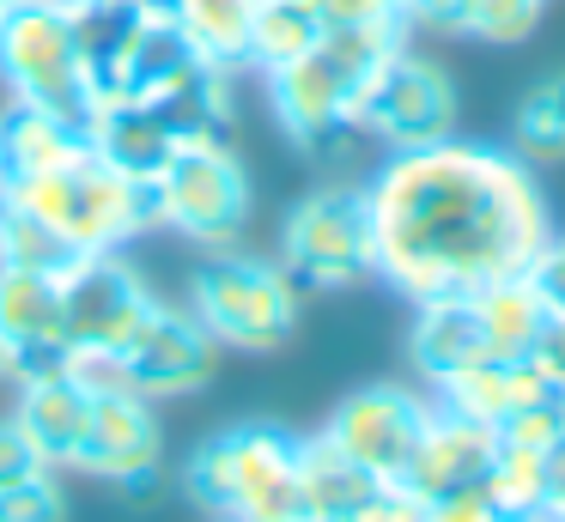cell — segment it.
<instances>
[{
  "instance_id": "obj_40",
  "label": "cell",
  "mask_w": 565,
  "mask_h": 522,
  "mask_svg": "<svg viewBox=\"0 0 565 522\" xmlns=\"http://www.w3.org/2000/svg\"><path fill=\"white\" fill-rule=\"evenodd\" d=\"M0 12H7V0H0Z\"/></svg>"
},
{
  "instance_id": "obj_39",
  "label": "cell",
  "mask_w": 565,
  "mask_h": 522,
  "mask_svg": "<svg viewBox=\"0 0 565 522\" xmlns=\"http://www.w3.org/2000/svg\"><path fill=\"white\" fill-rule=\"evenodd\" d=\"M292 522H329V516H292Z\"/></svg>"
},
{
  "instance_id": "obj_15",
  "label": "cell",
  "mask_w": 565,
  "mask_h": 522,
  "mask_svg": "<svg viewBox=\"0 0 565 522\" xmlns=\"http://www.w3.org/2000/svg\"><path fill=\"white\" fill-rule=\"evenodd\" d=\"M492 449H499V432H492V425H475V419H462V413L431 401V419H426V432H419L414 456H407V468H402V486L414 498L480 486L492 468Z\"/></svg>"
},
{
  "instance_id": "obj_30",
  "label": "cell",
  "mask_w": 565,
  "mask_h": 522,
  "mask_svg": "<svg viewBox=\"0 0 565 522\" xmlns=\"http://www.w3.org/2000/svg\"><path fill=\"white\" fill-rule=\"evenodd\" d=\"M523 279L535 286V298L547 303V316H565V237H547L535 249V262L523 267Z\"/></svg>"
},
{
  "instance_id": "obj_35",
  "label": "cell",
  "mask_w": 565,
  "mask_h": 522,
  "mask_svg": "<svg viewBox=\"0 0 565 522\" xmlns=\"http://www.w3.org/2000/svg\"><path fill=\"white\" fill-rule=\"evenodd\" d=\"M529 359L541 364V376H547L553 388H565V316H547V328H541V340H535Z\"/></svg>"
},
{
  "instance_id": "obj_25",
  "label": "cell",
  "mask_w": 565,
  "mask_h": 522,
  "mask_svg": "<svg viewBox=\"0 0 565 522\" xmlns=\"http://www.w3.org/2000/svg\"><path fill=\"white\" fill-rule=\"evenodd\" d=\"M487 498L499 504L504 522H535L541 504L553 492V473H547V449H523V444H499L492 449V468H487Z\"/></svg>"
},
{
  "instance_id": "obj_16",
  "label": "cell",
  "mask_w": 565,
  "mask_h": 522,
  "mask_svg": "<svg viewBox=\"0 0 565 522\" xmlns=\"http://www.w3.org/2000/svg\"><path fill=\"white\" fill-rule=\"evenodd\" d=\"M86 146H92V158H104L110 170H122L128 182H152L164 164H171L177 134L147 97H104V104H92Z\"/></svg>"
},
{
  "instance_id": "obj_21",
  "label": "cell",
  "mask_w": 565,
  "mask_h": 522,
  "mask_svg": "<svg viewBox=\"0 0 565 522\" xmlns=\"http://www.w3.org/2000/svg\"><path fill=\"white\" fill-rule=\"evenodd\" d=\"M468 303H475V322H480V334H487L492 359H529L541 328H547V303L535 298V286H529L523 274L468 291Z\"/></svg>"
},
{
  "instance_id": "obj_11",
  "label": "cell",
  "mask_w": 565,
  "mask_h": 522,
  "mask_svg": "<svg viewBox=\"0 0 565 522\" xmlns=\"http://www.w3.org/2000/svg\"><path fill=\"white\" fill-rule=\"evenodd\" d=\"M122 371L128 388L147 401H177V395H195L201 383H213V364H220V347L213 334L195 322L189 310H171V303H152V316L135 328L122 352Z\"/></svg>"
},
{
  "instance_id": "obj_36",
  "label": "cell",
  "mask_w": 565,
  "mask_h": 522,
  "mask_svg": "<svg viewBox=\"0 0 565 522\" xmlns=\"http://www.w3.org/2000/svg\"><path fill=\"white\" fill-rule=\"evenodd\" d=\"M535 522H565V486H559V492H547V504H541Z\"/></svg>"
},
{
  "instance_id": "obj_9",
  "label": "cell",
  "mask_w": 565,
  "mask_h": 522,
  "mask_svg": "<svg viewBox=\"0 0 565 522\" xmlns=\"http://www.w3.org/2000/svg\"><path fill=\"white\" fill-rule=\"evenodd\" d=\"M152 291L122 255H79L62 274V328L67 347H98L122 352L135 340V328L152 316Z\"/></svg>"
},
{
  "instance_id": "obj_4",
  "label": "cell",
  "mask_w": 565,
  "mask_h": 522,
  "mask_svg": "<svg viewBox=\"0 0 565 522\" xmlns=\"http://www.w3.org/2000/svg\"><path fill=\"white\" fill-rule=\"evenodd\" d=\"M189 316L213 334V347L274 352L298 328V286L280 262L244 249H213L189 279Z\"/></svg>"
},
{
  "instance_id": "obj_8",
  "label": "cell",
  "mask_w": 565,
  "mask_h": 522,
  "mask_svg": "<svg viewBox=\"0 0 565 522\" xmlns=\"http://www.w3.org/2000/svg\"><path fill=\"white\" fill-rule=\"evenodd\" d=\"M353 128L371 134V140H383L390 152L450 140L456 134V79L438 61L414 55V49H395L390 67L359 92Z\"/></svg>"
},
{
  "instance_id": "obj_41",
  "label": "cell",
  "mask_w": 565,
  "mask_h": 522,
  "mask_svg": "<svg viewBox=\"0 0 565 522\" xmlns=\"http://www.w3.org/2000/svg\"><path fill=\"white\" fill-rule=\"evenodd\" d=\"M213 522H225V516H213Z\"/></svg>"
},
{
  "instance_id": "obj_26",
  "label": "cell",
  "mask_w": 565,
  "mask_h": 522,
  "mask_svg": "<svg viewBox=\"0 0 565 522\" xmlns=\"http://www.w3.org/2000/svg\"><path fill=\"white\" fill-rule=\"evenodd\" d=\"M516 158H565V67L535 79L516 104Z\"/></svg>"
},
{
  "instance_id": "obj_23",
  "label": "cell",
  "mask_w": 565,
  "mask_h": 522,
  "mask_svg": "<svg viewBox=\"0 0 565 522\" xmlns=\"http://www.w3.org/2000/svg\"><path fill=\"white\" fill-rule=\"evenodd\" d=\"M171 19L183 24L189 49L207 67H220V73L249 67V19H256V0H177Z\"/></svg>"
},
{
  "instance_id": "obj_12",
  "label": "cell",
  "mask_w": 565,
  "mask_h": 522,
  "mask_svg": "<svg viewBox=\"0 0 565 522\" xmlns=\"http://www.w3.org/2000/svg\"><path fill=\"white\" fill-rule=\"evenodd\" d=\"M0 352L13 383L50 376L67 364V328H62V274H25L0 267Z\"/></svg>"
},
{
  "instance_id": "obj_13",
  "label": "cell",
  "mask_w": 565,
  "mask_h": 522,
  "mask_svg": "<svg viewBox=\"0 0 565 522\" xmlns=\"http://www.w3.org/2000/svg\"><path fill=\"white\" fill-rule=\"evenodd\" d=\"M164 456V437H159V413H152L147 395L135 388H116V395H92V425H86V449H79V468L98 473L110 486H152Z\"/></svg>"
},
{
  "instance_id": "obj_5",
  "label": "cell",
  "mask_w": 565,
  "mask_h": 522,
  "mask_svg": "<svg viewBox=\"0 0 565 522\" xmlns=\"http://www.w3.org/2000/svg\"><path fill=\"white\" fill-rule=\"evenodd\" d=\"M280 267L292 286H310V291H347L377 274L365 189H353V182L310 189L280 225Z\"/></svg>"
},
{
  "instance_id": "obj_34",
  "label": "cell",
  "mask_w": 565,
  "mask_h": 522,
  "mask_svg": "<svg viewBox=\"0 0 565 522\" xmlns=\"http://www.w3.org/2000/svg\"><path fill=\"white\" fill-rule=\"evenodd\" d=\"M25 473H43V456L31 449V437L19 432V419H0V486L25 480Z\"/></svg>"
},
{
  "instance_id": "obj_22",
  "label": "cell",
  "mask_w": 565,
  "mask_h": 522,
  "mask_svg": "<svg viewBox=\"0 0 565 522\" xmlns=\"http://www.w3.org/2000/svg\"><path fill=\"white\" fill-rule=\"evenodd\" d=\"M377 473H365L353 456L329 444V437H305L298 449V492H305V516H329V522H347L371 492H377Z\"/></svg>"
},
{
  "instance_id": "obj_32",
  "label": "cell",
  "mask_w": 565,
  "mask_h": 522,
  "mask_svg": "<svg viewBox=\"0 0 565 522\" xmlns=\"http://www.w3.org/2000/svg\"><path fill=\"white\" fill-rule=\"evenodd\" d=\"M426 522H504V516L487 498V486H456V492L426 498Z\"/></svg>"
},
{
  "instance_id": "obj_7",
  "label": "cell",
  "mask_w": 565,
  "mask_h": 522,
  "mask_svg": "<svg viewBox=\"0 0 565 522\" xmlns=\"http://www.w3.org/2000/svg\"><path fill=\"white\" fill-rule=\"evenodd\" d=\"M152 225H171L177 237L232 249V237L249 219V170L225 140H177L171 164L147 182Z\"/></svg>"
},
{
  "instance_id": "obj_18",
  "label": "cell",
  "mask_w": 565,
  "mask_h": 522,
  "mask_svg": "<svg viewBox=\"0 0 565 522\" xmlns=\"http://www.w3.org/2000/svg\"><path fill=\"white\" fill-rule=\"evenodd\" d=\"M74 19V49H79V73H86L92 104L128 92V55H135V31H140V7L135 0H67Z\"/></svg>"
},
{
  "instance_id": "obj_1",
  "label": "cell",
  "mask_w": 565,
  "mask_h": 522,
  "mask_svg": "<svg viewBox=\"0 0 565 522\" xmlns=\"http://www.w3.org/2000/svg\"><path fill=\"white\" fill-rule=\"evenodd\" d=\"M377 274L402 298H468L511 279L553 237L529 158L475 140H431L390 152L365 182Z\"/></svg>"
},
{
  "instance_id": "obj_33",
  "label": "cell",
  "mask_w": 565,
  "mask_h": 522,
  "mask_svg": "<svg viewBox=\"0 0 565 522\" xmlns=\"http://www.w3.org/2000/svg\"><path fill=\"white\" fill-rule=\"evenodd\" d=\"M322 19V31L329 24H402V7L395 0H310Z\"/></svg>"
},
{
  "instance_id": "obj_3",
  "label": "cell",
  "mask_w": 565,
  "mask_h": 522,
  "mask_svg": "<svg viewBox=\"0 0 565 522\" xmlns=\"http://www.w3.org/2000/svg\"><path fill=\"white\" fill-rule=\"evenodd\" d=\"M13 206L43 219L74 255H116L128 237L152 225V189L128 182L122 170H110L92 152L67 170L13 182Z\"/></svg>"
},
{
  "instance_id": "obj_14",
  "label": "cell",
  "mask_w": 565,
  "mask_h": 522,
  "mask_svg": "<svg viewBox=\"0 0 565 522\" xmlns=\"http://www.w3.org/2000/svg\"><path fill=\"white\" fill-rule=\"evenodd\" d=\"M262 79H268V109L286 128V140L322 146V140H334V134H353V97L359 92L347 85V73L334 67L322 49L286 61V67H268Z\"/></svg>"
},
{
  "instance_id": "obj_10",
  "label": "cell",
  "mask_w": 565,
  "mask_h": 522,
  "mask_svg": "<svg viewBox=\"0 0 565 522\" xmlns=\"http://www.w3.org/2000/svg\"><path fill=\"white\" fill-rule=\"evenodd\" d=\"M426 419H431L426 395H414V388H402V383H371L329 413L322 437H329L341 456H353L365 473H377V480H402Z\"/></svg>"
},
{
  "instance_id": "obj_37",
  "label": "cell",
  "mask_w": 565,
  "mask_h": 522,
  "mask_svg": "<svg viewBox=\"0 0 565 522\" xmlns=\"http://www.w3.org/2000/svg\"><path fill=\"white\" fill-rule=\"evenodd\" d=\"M7 213H13V170L0 164V219H7Z\"/></svg>"
},
{
  "instance_id": "obj_31",
  "label": "cell",
  "mask_w": 565,
  "mask_h": 522,
  "mask_svg": "<svg viewBox=\"0 0 565 522\" xmlns=\"http://www.w3.org/2000/svg\"><path fill=\"white\" fill-rule=\"evenodd\" d=\"M347 522H426V498H414L402 480H383Z\"/></svg>"
},
{
  "instance_id": "obj_20",
  "label": "cell",
  "mask_w": 565,
  "mask_h": 522,
  "mask_svg": "<svg viewBox=\"0 0 565 522\" xmlns=\"http://www.w3.org/2000/svg\"><path fill=\"white\" fill-rule=\"evenodd\" d=\"M407 352H414V364H419V376H426V383H444V376H456V371H468V364L492 359L487 334H480V322H475V303H468V298H431V303H419L414 334H407Z\"/></svg>"
},
{
  "instance_id": "obj_38",
  "label": "cell",
  "mask_w": 565,
  "mask_h": 522,
  "mask_svg": "<svg viewBox=\"0 0 565 522\" xmlns=\"http://www.w3.org/2000/svg\"><path fill=\"white\" fill-rule=\"evenodd\" d=\"M7 376H13V371H7V352H0V383H7Z\"/></svg>"
},
{
  "instance_id": "obj_6",
  "label": "cell",
  "mask_w": 565,
  "mask_h": 522,
  "mask_svg": "<svg viewBox=\"0 0 565 522\" xmlns=\"http://www.w3.org/2000/svg\"><path fill=\"white\" fill-rule=\"evenodd\" d=\"M0 85L19 104L74 116L79 128L92 121V92L79 73L67 0H7V12H0Z\"/></svg>"
},
{
  "instance_id": "obj_17",
  "label": "cell",
  "mask_w": 565,
  "mask_h": 522,
  "mask_svg": "<svg viewBox=\"0 0 565 522\" xmlns=\"http://www.w3.org/2000/svg\"><path fill=\"white\" fill-rule=\"evenodd\" d=\"M19 432L31 437V449L43 456V468H79L86 449V425H92V395L74 383L67 371L50 376H25L19 383V407H13Z\"/></svg>"
},
{
  "instance_id": "obj_27",
  "label": "cell",
  "mask_w": 565,
  "mask_h": 522,
  "mask_svg": "<svg viewBox=\"0 0 565 522\" xmlns=\"http://www.w3.org/2000/svg\"><path fill=\"white\" fill-rule=\"evenodd\" d=\"M79 255L67 249L62 237H55L43 219H31V213H7L0 219V267H25V274H67Z\"/></svg>"
},
{
  "instance_id": "obj_28",
  "label": "cell",
  "mask_w": 565,
  "mask_h": 522,
  "mask_svg": "<svg viewBox=\"0 0 565 522\" xmlns=\"http://www.w3.org/2000/svg\"><path fill=\"white\" fill-rule=\"evenodd\" d=\"M547 0H456V31L480 43H523L541 24Z\"/></svg>"
},
{
  "instance_id": "obj_24",
  "label": "cell",
  "mask_w": 565,
  "mask_h": 522,
  "mask_svg": "<svg viewBox=\"0 0 565 522\" xmlns=\"http://www.w3.org/2000/svg\"><path fill=\"white\" fill-rule=\"evenodd\" d=\"M322 43V19L310 0H256L249 19V67H286Z\"/></svg>"
},
{
  "instance_id": "obj_2",
  "label": "cell",
  "mask_w": 565,
  "mask_h": 522,
  "mask_svg": "<svg viewBox=\"0 0 565 522\" xmlns=\"http://www.w3.org/2000/svg\"><path fill=\"white\" fill-rule=\"evenodd\" d=\"M298 449H305V437L268 419L213 432L189 449L183 492L207 516H225V522H292V516H305Z\"/></svg>"
},
{
  "instance_id": "obj_29",
  "label": "cell",
  "mask_w": 565,
  "mask_h": 522,
  "mask_svg": "<svg viewBox=\"0 0 565 522\" xmlns=\"http://www.w3.org/2000/svg\"><path fill=\"white\" fill-rule=\"evenodd\" d=\"M0 522H67V492L55 480V468L0 486Z\"/></svg>"
},
{
  "instance_id": "obj_19",
  "label": "cell",
  "mask_w": 565,
  "mask_h": 522,
  "mask_svg": "<svg viewBox=\"0 0 565 522\" xmlns=\"http://www.w3.org/2000/svg\"><path fill=\"white\" fill-rule=\"evenodd\" d=\"M86 152H92L86 128H79L74 116H55V109H43V104H19V97L0 109V164L13 170V182L67 170Z\"/></svg>"
}]
</instances>
